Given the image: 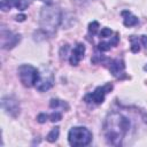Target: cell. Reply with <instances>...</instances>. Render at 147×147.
<instances>
[{
    "label": "cell",
    "mask_w": 147,
    "mask_h": 147,
    "mask_svg": "<svg viewBox=\"0 0 147 147\" xmlns=\"http://www.w3.org/2000/svg\"><path fill=\"white\" fill-rule=\"evenodd\" d=\"M21 83L25 87H32L37 84L40 77V71L31 64H21L17 69Z\"/></svg>",
    "instance_id": "277c9868"
},
{
    "label": "cell",
    "mask_w": 147,
    "mask_h": 147,
    "mask_svg": "<svg viewBox=\"0 0 147 147\" xmlns=\"http://www.w3.org/2000/svg\"><path fill=\"white\" fill-rule=\"evenodd\" d=\"M59 134H60V127L59 126H55V127H53L49 131V133L46 137V140L48 142H55L57 140V138H59Z\"/></svg>",
    "instance_id": "9a60e30c"
},
{
    "label": "cell",
    "mask_w": 147,
    "mask_h": 147,
    "mask_svg": "<svg viewBox=\"0 0 147 147\" xmlns=\"http://www.w3.org/2000/svg\"><path fill=\"white\" fill-rule=\"evenodd\" d=\"M122 16H123V23L125 26H134L139 23V18L137 16H134L131 11L129 10H123L122 11Z\"/></svg>",
    "instance_id": "7c38bea8"
},
{
    "label": "cell",
    "mask_w": 147,
    "mask_h": 147,
    "mask_svg": "<svg viewBox=\"0 0 147 147\" xmlns=\"http://www.w3.org/2000/svg\"><path fill=\"white\" fill-rule=\"evenodd\" d=\"M49 118H51L52 122H59V121L62 119V114H61L60 111L55 110V111H53V113L49 115Z\"/></svg>",
    "instance_id": "ac0fdd59"
},
{
    "label": "cell",
    "mask_w": 147,
    "mask_h": 147,
    "mask_svg": "<svg viewBox=\"0 0 147 147\" xmlns=\"http://www.w3.org/2000/svg\"><path fill=\"white\" fill-rule=\"evenodd\" d=\"M54 84V76H53V72L49 71L48 69H45L44 68V71L40 72V77H39V80L37 82L36 84V87L39 92H45V91H48Z\"/></svg>",
    "instance_id": "52a82bcc"
},
{
    "label": "cell",
    "mask_w": 147,
    "mask_h": 147,
    "mask_svg": "<svg viewBox=\"0 0 147 147\" xmlns=\"http://www.w3.org/2000/svg\"><path fill=\"white\" fill-rule=\"evenodd\" d=\"M13 7L17 8L18 10H24L29 7V2L26 0H1L0 1V9L2 11H7Z\"/></svg>",
    "instance_id": "9c48e42d"
},
{
    "label": "cell",
    "mask_w": 147,
    "mask_h": 147,
    "mask_svg": "<svg viewBox=\"0 0 147 147\" xmlns=\"http://www.w3.org/2000/svg\"><path fill=\"white\" fill-rule=\"evenodd\" d=\"M68 141L71 146H87L92 141V133L84 126H74L68 133Z\"/></svg>",
    "instance_id": "3957f363"
},
{
    "label": "cell",
    "mask_w": 147,
    "mask_h": 147,
    "mask_svg": "<svg viewBox=\"0 0 147 147\" xmlns=\"http://www.w3.org/2000/svg\"><path fill=\"white\" fill-rule=\"evenodd\" d=\"M140 41H141V45L147 47V36H141L140 37Z\"/></svg>",
    "instance_id": "7402d4cb"
},
{
    "label": "cell",
    "mask_w": 147,
    "mask_h": 147,
    "mask_svg": "<svg viewBox=\"0 0 147 147\" xmlns=\"http://www.w3.org/2000/svg\"><path fill=\"white\" fill-rule=\"evenodd\" d=\"M118 40H119V37H118V34L116 33L114 37H111L110 40L100 42V44L98 45V49H99L100 52H107V51H109L111 47L116 46V45L118 44Z\"/></svg>",
    "instance_id": "4fadbf2b"
},
{
    "label": "cell",
    "mask_w": 147,
    "mask_h": 147,
    "mask_svg": "<svg viewBox=\"0 0 147 147\" xmlns=\"http://www.w3.org/2000/svg\"><path fill=\"white\" fill-rule=\"evenodd\" d=\"M84 54H85V46L82 44V42H78L75 48L72 49L71 52V55L69 57V62L71 65H78L79 61L84 57Z\"/></svg>",
    "instance_id": "8fae6325"
},
{
    "label": "cell",
    "mask_w": 147,
    "mask_h": 147,
    "mask_svg": "<svg viewBox=\"0 0 147 147\" xmlns=\"http://www.w3.org/2000/svg\"><path fill=\"white\" fill-rule=\"evenodd\" d=\"M21 40V36L17 33H14L9 30H6L5 28H1L0 32V41H1V47L3 49H11L15 47L18 41Z\"/></svg>",
    "instance_id": "8992f818"
},
{
    "label": "cell",
    "mask_w": 147,
    "mask_h": 147,
    "mask_svg": "<svg viewBox=\"0 0 147 147\" xmlns=\"http://www.w3.org/2000/svg\"><path fill=\"white\" fill-rule=\"evenodd\" d=\"M111 33H113V31H111L109 28H103V29H101L100 37H101V38H107V37H110Z\"/></svg>",
    "instance_id": "d6986e66"
},
{
    "label": "cell",
    "mask_w": 147,
    "mask_h": 147,
    "mask_svg": "<svg viewBox=\"0 0 147 147\" xmlns=\"http://www.w3.org/2000/svg\"><path fill=\"white\" fill-rule=\"evenodd\" d=\"M129 39L131 41V52L138 53L140 51V38L138 39V37H136V36H130Z\"/></svg>",
    "instance_id": "2e32d148"
},
{
    "label": "cell",
    "mask_w": 147,
    "mask_h": 147,
    "mask_svg": "<svg viewBox=\"0 0 147 147\" xmlns=\"http://www.w3.org/2000/svg\"><path fill=\"white\" fill-rule=\"evenodd\" d=\"M15 18H16V21H17V22H23V21H25L26 16H25L24 14H21V15H17Z\"/></svg>",
    "instance_id": "44dd1931"
},
{
    "label": "cell",
    "mask_w": 147,
    "mask_h": 147,
    "mask_svg": "<svg viewBox=\"0 0 147 147\" xmlns=\"http://www.w3.org/2000/svg\"><path fill=\"white\" fill-rule=\"evenodd\" d=\"M49 107L51 108H53V109H59V108H62V109H68L69 108V106L64 102V101H62V100H60V99H51V101H49Z\"/></svg>",
    "instance_id": "5bb4252c"
},
{
    "label": "cell",
    "mask_w": 147,
    "mask_h": 147,
    "mask_svg": "<svg viewBox=\"0 0 147 147\" xmlns=\"http://www.w3.org/2000/svg\"><path fill=\"white\" fill-rule=\"evenodd\" d=\"M61 22H62V11L57 6L48 3L45 7H42L39 17V25L41 31L46 36H53L56 32L57 28L60 26Z\"/></svg>",
    "instance_id": "7a4b0ae2"
},
{
    "label": "cell",
    "mask_w": 147,
    "mask_h": 147,
    "mask_svg": "<svg viewBox=\"0 0 147 147\" xmlns=\"http://www.w3.org/2000/svg\"><path fill=\"white\" fill-rule=\"evenodd\" d=\"M48 118H49V116H48L47 114H45V113H41V114H39V115L37 116V121H38L39 123H41V124L45 123Z\"/></svg>",
    "instance_id": "ffe728a7"
},
{
    "label": "cell",
    "mask_w": 147,
    "mask_h": 147,
    "mask_svg": "<svg viewBox=\"0 0 147 147\" xmlns=\"http://www.w3.org/2000/svg\"><path fill=\"white\" fill-rule=\"evenodd\" d=\"M113 90V84L107 83L102 86H98L93 92L86 94L84 96V101L86 103H94V105H100L105 101L106 95Z\"/></svg>",
    "instance_id": "5b68a950"
},
{
    "label": "cell",
    "mask_w": 147,
    "mask_h": 147,
    "mask_svg": "<svg viewBox=\"0 0 147 147\" xmlns=\"http://www.w3.org/2000/svg\"><path fill=\"white\" fill-rule=\"evenodd\" d=\"M98 30H99V22H96V21H92L90 24H88V32H90V34H95L96 32H98Z\"/></svg>",
    "instance_id": "e0dca14e"
},
{
    "label": "cell",
    "mask_w": 147,
    "mask_h": 147,
    "mask_svg": "<svg viewBox=\"0 0 147 147\" xmlns=\"http://www.w3.org/2000/svg\"><path fill=\"white\" fill-rule=\"evenodd\" d=\"M124 70H125V64L122 59H115V60L110 61L109 71L113 76H115L116 78H121L124 75Z\"/></svg>",
    "instance_id": "30bf717a"
},
{
    "label": "cell",
    "mask_w": 147,
    "mask_h": 147,
    "mask_svg": "<svg viewBox=\"0 0 147 147\" xmlns=\"http://www.w3.org/2000/svg\"><path fill=\"white\" fill-rule=\"evenodd\" d=\"M1 107L2 109L10 116L16 117L20 114V105L18 101L13 96H5L1 99Z\"/></svg>",
    "instance_id": "ba28073f"
},
{
    "label": "cell",
    "mask_w": 147,
    "mask_h": 147,
    "mask_svg": "<svg viewBox=\"0 0 147 147\" xmlns=\"http://www.w3.org/2000/svg\"><path fill=\"white\" fill-rule=\"evenodd\" d=\"M144 69H145V70H147V65H145V67H144Z\"/></svg>",
    "instance_id": "603a6c76"
},
{
    "label": "cell",
    "mask_w": 147,
    "mask_h": 147,
    "mask_svg": "<svg viewBox=\"0 0 147 147\" xmlns=\"http://www.w3.org/2000/svg\"><path fill=\"white\" fill-rule=\"evenodd\" d=\"M133 129L132 118L122 110L110 111L103 122V136L110 146H122L124 139Z\"/></svg>",
    "instance_id": "6da1fadb"
}]
</instances>
